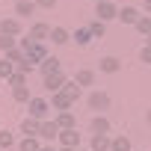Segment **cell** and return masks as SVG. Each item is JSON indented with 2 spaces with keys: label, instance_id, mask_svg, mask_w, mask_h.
I'll return each mask as SVG.
<instances>
[{
  "label": "cell",
  "instance_id": "d6986e66",
  "mask_svg": "<svg viewBox=\"0 0 151 151\" xmlns=\"http://www.w3.org/2000/svg\"><path fill=\"white\" fill-rule=\"evenodd\" d=\"M74 80L80 86H95V71L92 68H80V71H74Z\"/></svg>",
  "mask_w": 151,
  "mask_h": 151
},
{
  "label": "cell",
  "instance_id": "f1b7e54d",
  "mask_svg": "<svg viewBox=\"0 0 151 151\" xmlns=\"http://www.w3.org/2000/svg\"><path fill=\"white\" fill-rule=\"evenodd\" d=\"M136 30H139V33L148 39V36H151V15H142V18L136 21Z\"/></svg>",
  "mask_w": 151,
  "mask_h": 151
},
{
  "label": "cell",
  "instance_id": "4dcf8cb0",
  "mask_svg": "<svg viewBox=\"0 0 151 151\" xmlns=\"http://www.w3.org/2000/svg\"><path fill=\"white\" fill-rule=\"evenodd\" d=\"M12 145H15V136H12L9 130H0V148L6 151V148H12Z\"/></svg>",
  "mask_w": 151,
  "mask_h": 151
},
{
  "label": "cell",
  "instance_id": "8fae6325",
  "mask_svg": "<svg viewBox=\"0 0 151 151\" xmlns=\"http://www.w3.org/2000/svg\"><path fill=\"white\" fill-rule=\"evenodd\" d=\"M65 80H68V74H62V71H59V74H50V77H45V83H42V86L53 95V92H59V89L65 86Z\"/></svg>",
  "mask_w": 151,
  "mask_h": 151
},
{
  "label": "cell",
  "instance_id": "4fadbf2b",
  "mask_svg": "<svg viewBox=\"0 0 151 151\" xmlns=\"http://www.w3.org/2000/svg\"><path fill=\"white\" fill-rule=\"evenodd\" d=\"M47 56H50V53H47V47H45V45H33V47H30V53H27V59H30L36 68H39Z\"/></svg>",
  "mask_w": 151,
  "mask_h": 151
},
{
  "label": "cell",
  "instance_id": "74e56055",
  "mask_svg": "<svg viewBox=\"0 0 151 151\" xmlns=\"http://www.w3.org/2000/svg\"><path fill=\"white\" fill-rule=\"evenodd\" d=\"M59 151H77V148H59Z\"/></svg>",
  "mask_w": 151,
  "mask_h": 151
},
{
  "label": "cell",
  "instance_id": "ab89813d",
  "mask_svg": "<svg viewBox=\"0 0 151 151\" xmlns=\"http://www.w3.org/2000/svg\"><path fill=\"white\" fill-rule=\"evenodd\" d=\"M92 3H101V0H92Z\"/></svg>",
  "mask_w": 151,
  "mask_h": 151
},
{
  "label": "cell",
  "instance_id": "484cf974",
  "mask_svg": "<svg viewBox=\"0 0 151 151\" xmlns=\"http://www.w3.org/2000/svg\"><path fill=\"white\" fill-rule=\"evenodd\" d=\"M12 98H15L18 104H30V101H33V95H30V89H27V86H18V89H12Z\"/></svg>",
  "mask_w": 151,
  "mask_h": 151
},
{
  "label": "cell",
  "instance_id": "60d3db41",
  "mask_svg": "<svg viewBox=\"0 0 151 151\" xmlns=\"http://www.w3.org/2000/svg\"><path fill=\"white\" fill-rule=\"evenodd\" d=\"M77 151H83V148H77Z\"/></svg>",
  "mask_w": 151,
  "mask_h": 151
},
{
  "label": "cell",
  "instance_id": "d6a6232c",
  "mask_svg": "<svg viewBox=\"0 0 151 151\" xmlns=\"http://www.w3.org/2000/svg\"><path fill=\"white\" fill-rule=\"evenodd\" d=\"M139 59H142L145 65H151V45H145V47L139 50Z\"/></svg>",
  "mask_w": 151,
  "mask_h": 151
},
{
  "label": "cell",
  "instance_id": "5bb4252c",
  "mask_svg": "<svg viewBox=\"0 0 151 151\" xmlns=\"http://www.w3.org/2000/svg\"><path fill=\"white\" fill-rule=\"evenodd\" d=\"M39 127H42L39 119H33V116H24L21 119V133L24 136H39Z\"/></svg>",
  "mask_w": 151,
  "mask_h": 151
},
{
  "label": "cell",
  "instance_id": "277c9868",
  "mask_svg": "<svg viewBox=\"0 0 151 151\" xmlns=\"http://www.w3.org/2000/svg\"><path fill=\"white\" fill-rule=\"evenodd\" d=\"M50 30H53L50 24H45V21H36V24L30 27V33H27V36H30L36 45H45V42L50 39Z\"/></svg>",
  "mask_w": 151,
  "mask_h": 151
},
{
  "label": "cell",
  "instance_id": "9c48e42d",
  "mask_svg": "<svg viewBox=\"0 0 151 151\" xmlns=\"http://www.w3.org/2000/svg\"><path fill=\"white\" fill-rule=\"evenodd\" d=\"M142 15H139V9L136 6H122L119 9V21L122 24H127V27H136V21H139Z\"/></svg>",
  "mask_w": 151,
  "mask_h": 151
},
{
  "label": "cell",
  "instance_id": "d4e9b609",
  "mask_svg": "<svg viewBox=\"0 0 151 151\" xmlns=\"http://www.w3.org/2000/svg\"><path fill=\"white\" fill-rule=\"evenodd\" d=\"M27 77H30L27 71H21V68H15V74H12V77H9V86H12V89H18V86H27Z\"/></svg>",
  "mask_w": 151,
  "mask_h": 151
},
{
  "label": "cell",
  "instance_id": "ffe728a7",
  "mask_svg": "<svg viewBox=\"0 0 151 151\" xmlns=\"http://www.w3.org/2000/svg\"><path fill=\"white\" fill-rule=\"evenodd\" d=\"M42 145H45V142H42L39 136H24V139L18 142V151H42Z\"/></svg>",
  "mask_w": 151,
  "mask_h": 151
},
{
  "label": "cell",
  "instance_id": "5b68a950",
  "mask_svg": "<svg viewBox=\"0 0 151 151\" xmlns=\"http://www.w3.org/2000/svg\"><path fill=\"white\" fill-rule=\"evenodd\" d=\"M0 33H6V36H15V39H21L24 36V27H21V18H3L0 21Z\"/></svg>",
  "mask_w": 151,
  "mask_h": 151
},
{
  "label": "cell",
  "instance_id": "7c38bea8",
  "mask_svg": "<svg viewBox=\"0 0 151 151\" xmlns=\"http://www.w3.org/2000/svg\"><path fill=\"white\" fill-rule=\"evenodd\" d=\"M39 71H42V77H50V74H59L62 71V62L56 59V56H47L42 65H39Z\"/></svg>",
  "mask_w": 151,
  "mask_h": 151
},
{
  "label": "cell",
  "instance_id": "8d00e7d4",
  "mask_svg": "<svg viewBox=\"0 0 151 151\" xmlns=\"http://www.w3.org/2000/svg\"><path fill=\"white\" fill-rule=\"evenodd\" d=\"M145 122H148V124H151V110H148V113H145Z\"/></svg>",
  "mask_w": 151,
  "mask_h": 151
},
{
  "label": "cell",
  "instance_id": "4316f807",
  "mask_svg": "<svg viewBox=\"0 0 151 151\" xmlns=\"http://www.w3.org/2000/svg\"><path fill=\"white\" fill-rule=\"evenodd\" d=\"M110 151H133V145H130L127 136H113V148Z\"/></svg>",
  "mask_w": 151,
  "mask_h": 151
},
{
  "label": "cell",
  "instance_id": "d590c367",
  "mask_svg": "<svg viewBox=\"0 0 151 151\" xmlns=\"http://www.w3.org/2000/svg\"><path fill=\"white\" fill-rule=\"evenodd\" d=\"M145 12H148V15H151V0H145Z\"/></svg>",
  "mask_w": 151,
  "mask_h": 151
},
{
  "label": "cell",
  "instance_id": "6da1fadb",
  "mask_svg": "<svg viewBox=\"0 0 151 151\" xmlns=\"http://www.w3.org/2000/svg\"><path fill=\"white\" fill-rule=\"evenodd\" d=\"M59 133H62V127L56 124V119H45L42 127H39V139H42L45 145H53V142L59 139Z\"/></svg>",
  "mask_w": 151,
  "mask_h": 151
},
{
  "label": "cell",
  "instance_id": "7402d4cb",
  "mask_svg": "<svg viewBox=\"0 0 151 151\" xmlns=\"http://www.w3.org/2000/svg\"><path fill=\"white\" fill-rule=\"evenodd\" d=\"M56 124H59L62 130H71V127H74V113H71V110H62V113H56Z\"/></svg>",
  "mask_w": 151,
  "mask_h": 151
},
{
  "label": "cell",
  "instance_id": "9a60e30c",
  "mask_svg": "<svg viewBox=\"0 0 151 151\" xmlns=\"http://www.w3.org/2000/svg\"><path fill=\"white\" fill-rule=\"evenodd\" d=\"M39 6H36V0H15V18H27L33 15Z\"/></svg>",
  "mask_w": 151,
  "mask_h": 151
},
{
  "label": "cell",
  "instance_id": "52a82bcc",
  "mask_svg": "<svg viewBox=\"0 0 151 151\" xmlns=\"http://www.w3.org/2000/svg\"><path fill=\"white\" fill-rule=\"evenodd\" d=\"M89 148H92V151H110V148H113V136H110V133H92Z\"/></svg>",
  "mask_w": 151,
  "mask_h": 151
},
{
  "label": "cell",
  "instance_id": "30bf717a",
  "mask_svg": "<svg viewBox=\"0 0 151 151\" xmlns=\"http://www.w3.org/2000/svg\"><path fill=\"white\" fill-rule=\"evenodd\" d=\"M50 107H53L56 113H62V110H71V107H74V101L59 89V92H53V95H50Z\"/></svg>",
  "mask_w": 151,
  "mask_h": 151
},
{
  "label": "cell",
  "instance_id": "44dd1931",
  "mask_svg": "<svg viewBox=\"0 0 151 151\" xmlns=\"http://www.w3.org/2000/svg\"><path fill=\"white\" fill-rule=\"evenodd\" d=\"M50 42H53V45H68V42H71V33H68L65 27H53V30H50Z\"/></svg>",
  "mask_w": 151,
  "mask_h": 151
},
{
  "label": "cell",
  "instance_id": "e575fe53",
  "mask_svg": "<svg viewBox=\"0 0 151 151\" xmlns=\"http://www.w3.org/2000/svg\"><path fill=\"white\" fill-rule=\"evenodd\" d=\"M42 151H59L56 145H42Z\"/></svg>",
  "mask_w": 151,
  "mask_h": 151
},
{
  "label": "cell",
  "instance_id": "7a4b0ae2",
  "mask_svg": "<svg viewBox=\"0 0 151 151\" xmlns=\"http://www.w3.org/2000/svg\"><path fill=\"white\" fill-rule=\"evenodd\" d=\"M50 110H53L50 101H47V98H36V95H33V101L27 104V116H33V119H39V122H45Z\"/></svg>",
  "mask_w": 151,
  "mask_h": 151
},
{
  "label": "cell",
  "instance_id": "e0dca14e",
  "mask_svg": "<svg viewBox=\"0 0 151 151\" xmlns=\"http://www.w3.org/2000/svg\"><path fill=\"white\" fill-rule=\"evenodd\" d=\"M62 92H65L71 101H80V95H83V86H80L77 80H74V77H68V80H65V86H62Z\"/></svg>",
  "mask_w": 151,
  "mask_h": 151
},
{
  "label": "cell",
  "instance_id": "f546056e",
  "mask_svg": "<svg viewBox=\"0 0 151 151\" xmlns=\"http://www.w3.org/2000/svg\"><path fill=\"white\" fill-rule=\"evenodd\" d=\"M89 30H92V36H95V39H101V36H104V33H107V24H104V21H98V18H95V21H92V24H89Z\"/></svg>",
  "mask_w": 151,
  "mask_h": 151
},
{
  "label": "cell",
  "instance_id": "ac0fdd59",
  "mask_svg": "<svg viewBox=\"0 0 151 151\" xmlns=\"http://www.w3.org/2000/svg\"><path fill=\"white\" fill-rule=\"evenodd\" d=\"M71 39H74V45L86 47V45H89V42L95 39V36H92V30H89V27H77V30H74V36H71Z\"/></svg>",
  "mask_w": 151,
  "mask_h": 151
},
{
  "label": "cell",
  "instance_id": "83f0119b",
  "mask_svg": "<svg viewBox=\"0 0 151 151\" xmlns=\"http://www.w3.org/2000/svg\"><path fill=\"white\" fill-rule=\"evenodd\" d=\"M12 74H15V65H12V62L3 56V59H0V77H3V80H9Z\"/></svg>",
  "mask_w": 151,
  "mask_h": 151
},
{
  "label": "cell",
  "instance_id": "cb8c5ba5",
  "mask_svg": "<svg viewBox=\"0 0 151 151\" xmlns=\"http://www.w3.org/2000/svg\"><path fill=\"white\" fill-rule=\"evenodd\" d=\"M12 47H18V39H15V36H6V33H0V53H9Z\"/></svg>",
  "mask_w": 151,
  "mask_h": 151
},
{
  "label": "cell",
  "instance_id": "f35d334b",
  "mask_svg": "<svg viewBox=\"0 0 151 151\" xmlns=\"http://www.w3.org/2000/svg\"><path fill=\"white\" fill-rule=\"evenodd\" d=\"M145 45H151V36H148V39H145Z\"/></svg>",
  "mask_w": 151,
  "mask_h": 151
},
{
  "label": "cell",
  "instance_id": "3957f363",
  "mask_svg": "<svg viewBox=\"0 0 151 151\" xmlns=\"http://www.w3.org/2000/svg\"><path fill=\"white\" fill-rule=\"evenodd\" d=\"M95 18L98 21H113V18H119V3L116 0H101V3H95Z\"/></svg>",
  "mask_w": 151,
  "mask_h": 151
},
{
  "label": "cell",
  "instance_id": "8992f818",
  "mask_svg": "<svg viewBox=\"0 0 151 151\" xmlns=\"http://www.w3.org/2000/svg\"><path fill=\"white\" fill-rule=\"evenodd\" d=\"M86 104H89V110H107V107H110V95H107L104 89H95V92H89Z\"/></svg>",
  "mask_w": 151,
  "mask_h": 151
},
{
  "label": "cell",
  "instance_id": "2e32d148",
  "mask_svg": "<svg viewBox=\"0 0 151 151\" xmlns=\"http://www.w3.org/2000/svg\"><path fill=\"white\" fill-rule=\"evenodd\" d=\"M122 68V59L119 56H104L101 62H98V71H104V74H116Z\"/></svg>",
  "mask_w": 151,
  "mask_h": 151
},
{
  "label": "cell",
  "instance_id": "ba28073f",
  "mask_svg": "<svg viewBox=\"0 0 151 151\" xmlns=\"http://www.w3.org/2000/svg\"><path fill=\"white\" fill-rule=\"evenodd\" d=\"M59 148H80V133H77V127L59 133Z\"/></svg>",
  "mask_w": 151,
  "mask_h": 151
},
{
  "label": "cell",
  "instance_id": "1f68e13d",
  "mask_svg": "<svg viewBox=\"0 0 151 151\" xmlns=\"http://www.w3.org/2000/svg\"><path fill=\"white\" fill-rule=\"evenodd\" d=\"M33 45H36V42H33L30 36H21V39H18V47H21V50H27V53H30V47H33Z\"/></svg>",
  "mask_w": 151,
  "mask_h": 151
},
{
  "label": "cell",
  "instance_id": "836d02e7",
  "mask_svg": "<svg viewBox=\"0 0 151 151\" xmlns=\"http://www.w3.org/2000/svg\"><path fill=\"white\" fill-rule=\"evenodd\" d=\"M36 6H39V9H53L56 0H36Z\"/></svg>",
  "mask_w": 151,
  "mask_h": 151
},
{
  "label": "cell",
  "instance_id": "603a6c76",
  "mask_svg": "<svg viewBox=\"0 0 151 151\" xmlns=\"http://www.w3.org/2000/svg\"><path fill=\"white\" fill-rule=\"evenodd\" d=\"M89 127H92V133H110V122H107L104 116H92Z\"/></svg>",
  "mask_w": 151,
  "mask_h": 151
}]
</instances>
